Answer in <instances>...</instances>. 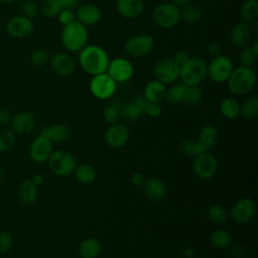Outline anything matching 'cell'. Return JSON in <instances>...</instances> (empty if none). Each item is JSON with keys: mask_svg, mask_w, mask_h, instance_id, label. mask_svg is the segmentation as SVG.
<instances>
[{"mask_svg": "<svg viewBox=\"0 0 258 258\" xmlns=\"http://www.w3.org/2000/svg\"><path fill=\"white\" fill-rule=\"evenodd\" d=\"M207 77V63L201 57H189L179 67V79L186 86H199Z\"/></svg>", "mask_w": 258, "mask_h": 258, "instance_id": "4", "label": "cell"}, {"mask_svg": "<svg viewBox=\"0 0 258 258\" xmlns=\"http://www.w3.org/2000/svg\"><path fill=\"white\" fill-rule=\"evenodd\" d=\"M78 252L81 258H97L101 252L100 242L95 238H86L79 245Z\"/></svg>", "mask_w": 258, "mask_h": 258, "instance_id": "27", "label": "cell"}, {"mask_svg": "<svg viewBox=\"0 0 258 258\" xmlns=\"http://www.w3.org/2000/svg\"><path fill=\"white\" fill-rule=\"evenodd\" d=\"M162 112L161 106L159 105V103H148L145 109V113L147 116H149L150 118H157L160 116Z\"/></svg>", "mask_w": 258, "mask_h": 258, "instance_id": "47", "label": "cell"}, {"mask_svg": "<svg viewBox=\"0 0 258 258\" xmlns=\"http://www.w3.org/2000/svg\"><path fill=\"white\" fill-rule=\"evenodd\" d=\"M204 98L203 91L199 88V86H186L184 93L183 104L190 106H198L202 103Z\"/></svg>", "mask_w": 258, "mask_h": 258, "instance_id": "36", "label": "cell"}, {"mask_svg": "<svg viewBox=\"0 0 258 258\" xmlns=\"http://www.w3.org/2000/svg\"><path fill=\"white\" fill-rule=\"evenodd\" d=\"M207 217L213 223L222 224L227 220L228 213L223 206L219 204H213L210 205L207 209Z\"/></svg>", "mask_w": 258, "mask_h": 258, "instance_id": "35", "label": "cell"}, {"mask_svg": "<svg viewBox=\"0 0 258 258\" xmlns=\"http://www.w3.org/2000/svg\"><path fill=\"white\" fill-rule=\"evenodd\" d=\"M103 116H104V120L109 123V124H114V123H117L118 119H119V111L111 106H108L104 113H103Z\"/></svg>", "mask_w": 258, "mask_h": 258, "instance_id": "45", "label": "cell"}, {"mask_svg": "<svg viewBox=\"0 0 258 258\" xmlns=\"http://www.w3.org/2000/svg\"><path fill=\"white\" fill-rule=\"evenodd\" d=\"M151 18L153 23L160 28H172L180 20V9L172 2H163L154 7Z\"/></svg>", "mask_w": 258, "mask_h": 258, "instance_id": "5", "label": "cell"}, {"mask_svg": "<svg viewBox=\"0 0 258 258\" xmlns=\"http://www.w3.org/2000/svg\"><path fill=\"white\" fill-rule=\"evenodd\" d=\"M6 31L15 38L27 37L33 31V21L23 15L12 16L6 23Z\"/></svg>", "mask_w": 258, "mask_h": 258, "instance_id": "14", "label": "cell"}, {"mask_svg": "<svg viewBox=\"0 0 258 258\" xmlns=\"http://www.w3.org/2000/svg\"><path fill=\"white\" fill-rule=\"evenodd\" d=\"M35 117L31 112L22 111L12 116L10 121V128L16 134H26L30 132L35 126Z\"/></svg>", "mask_w": 258, "mask_h": 258, "instance_id": "18", "label": "cell"}, {"mask_svg": "<svg viewBox=\"0 0 258 258\" xmlns=\"http://www.w3.org/2000/svg\"><path fill=\"white\" fill-rule=\"evenodd\" d=\"M62 9L74 10L80 6V0H58Z\"/></svg>", "mask_w": 258, "mask_h": 258, "instance_id": "52", "label": "cell"}, {"mask_svg": "<svg viewBox=\"0 0 258 258\" xmlns=\"http://www.w3.org/2000/svg\"><path fill=\"white\" fill-rule=\"evenodd\" d=\"M179 148L181 152L187 156L198 155L202 152L207 151L198 141H194L191 139H183L179 144Z\"/></svg>", "mask_w": 258, "mask_h": 258, "instance_id": "40", "label": "cell"}, {"mask_svg": "<svg viewBox=\"0 0 258 258\" xmlns=\"http://www.w3.org/2000/svg\"><path fill=\"white\" fill-rule=\"evenodd\" d=\"M153 74L155 79L164 85L172 84L179 77V66L172 58H161L154 64Z\"/></svg>", "mask_w": 258, "mask_h": 258, "instance_id": "11", "label": "cell"}, {"mask_svg": "<svg viewBox=\"0 0 258 258\" xmlns=\"http://www.w3.org/2000/svg\"><path fill=\"white\" fill-rule=\"evenodd\" d=\"M40 135H43L51 142H62L69 138L70 130L66 125L56 123L43 127L40 130Z\"/></svg>", "mask_w": 258, "mask_h": 258, "instance_id": "25", "label": "cell"}, {"mask_svg": "<svg viewBox=\"0 0 258 258\" xmlns=\"http://www.w3.org/2000/svg\"><path fill=\"white\" fill-rule=\"evenodd\" d=\"M143 192L147 199L153 202H160L166 197V186L165 184L158 178H147L144 180L143 184Z\"/></svg>", "mask_w": 258, "mask_h": 258, "instance_id": "21", "label": "cell"}, {"mask_svg": "<svg viewBox=\"0 0 258 258\" xmlns=\"http://www.w3.org/2000/svg\"><path fill=\"white\" fill-rule=\"evenodd\" d=\"M184 256H186V257H192L194 255H195V250L194 249H190V248H187V249H185L184 250Z\"/></svg>", "mask_w": 258, "mask_h": 258, "instance_id": "56", "label": "cell"}, {"mask_svg": "<svg viewBox=\"0 0 258 258\" xmlns=\"http://www.w3.org/2000/svg\"><path fill=\"white\" fill-rule=\"evenodd\" d=\"M49 59L50 57L48 52L41 48L34 50L30 55V61L36 68L44 67L49 61Z\"/></svg>", "mask_w": 258, "mask_h": 258, "instance_id": "43", "label": "cell"}, {"mask_svg": "<svg viewBox=\"0 0 258 258\" xmlns=\"http://www.w3.org/2000/svg\"><path fill=\"white\" fill-rule=\"evenodd\" d=\"M59 22L64 26L70 24L71 22L76 20V15L74 13V10H70V9H61V11L59 12V14L57 15Z\"/></svg>", "mask_w": 258, "mask_h": 258, "instance_id": "46", "label": "cell"}, {"mask_svg": "<svg viewBox=\"0 0 258 258\" xmlns=\"http://www.w3.org/2000/svg\"><path fill=\"white\" fill-rule=\"evenodd\" d=\"M241 17L245 22H253L258 17V1L245 0L240 9Z\"/></svg>", "mask_w": 258, "mask_h": 258, "instance_id": "34", "label": "cell"}, {"mask_svg": "<svg viewBox=\"0 0 258 258\" xmlns=\"http://www.w3.org/2000/svg\"><path fill=\"white\" fill-rule=\"evenodd\" d=\"M89 34L87 27L75 20L63 26L61 32V42L64 48L70 52H79L88 42Z\"/></svg>", "mask_w": 258, "mask_h": 258, "instance_id": "2", "label": "cell"}, {"mask_svg": "<svg viewBox=\"0 0 258 258\" xmlns=\"http://www.w3.org/2000/svg\"><path fill=\"white\" fill-rule=\"evenodd\" d=\"M242 48L243 49L239 54V60L241 66L247 67V68H253L258 57V42L255 41L253 45H246Z\"/></svg>", "mask_w": 258, "mask_h": 258, "instance_id": "28", "label": "cell"}, {"mask_svg": "<svg viewBox=\"0 0 258 258\" xmlns=\"http://www.w3.org/2000/svg\"><path fill=\"white\" fill-rule=\"evenodd\" d=\"M219 138V131L215 126L207 125L203 127L198 135V142L205 148V150H208L212 148L218 141Z\"/></svg>", "mask_w": 258, "mask_h": 258, "instance_id": "26", "label": "cell"}, {"mask_svg": "<svg viewBox=\"0 0 258 258\" xmlns=\"http://www.w3.org/2000/svg\"><path fill=\"white\" fill-rule=\"evenodd\" d=\"M154 46V40L150 35L138 34L130 37L125 43V51L132 57H143L149 54Z\"/></svg>", "mask_w": 258, "mask_h": 258, "instance_id": "10", "label": "cell"}, {"mask_svg": "<svg viewBox=\"0 0 258 258\" xmlns=\"http://www.w3.org/2000/svg\"><path fill=\"white\" fill-rule=\"evenodd\" d=\"M142 114L139 111V109L134 104H132L131 102L122 106L121 109L119 110V118L123 119L126 122H134Z\"/></svg>", "mask_w": 258, "mask_h": 258, "instance_id": "39", "label": "cell"}, {"mask_svg": "<svg viewBox=\"0 0 258 258\" xmlns=\"http://www.w3.org/2000/svg\"><path fill=\"white\" fill-rule=\"evenodd\" d=\"M210 242L214 248L218 250H223L228 248L232 244V236L228 231L218 229L212 233L210 237Z\"/></svg>", "mask_w": 258, "mask_h": 258, "instance_id": "30", "label": "cell"}, {"mask_svg": "<svg viewBox=\"0 0 258 258\" xmlns=\"http://www.w3.org/2000/svg\"><path fill=\"white\" fill-rule=\"evenodd\" d=\"M234 70L233 62L230 57L220 54L212 57V60L207 64V76L215 83H225L228 81L231 73Z\"/></svg>", "mask_w": 258, "mask_h": 258, "instance_id": "7", "label": "cell"}, {"mask_svg": "<svg viewBox=\"0 0 258 258\" xmlns=\"http://www.w3.org/2000/svg\"><path fill=\"white\" fill-rule=\"evenodd\" d=\"M49 62L53 73L60 77H68L72 75L76 67L74 58L66 52L54 53L50 57Z\"/></svg>", "mask_w": 258, "mask_h": 258, "instance_id": "16", "label": "cell"}, {"mask_svg": "<svg viewBox=\"0 0 258 258\" xmlns=\"http://www.w3.org/2000/svg\"><path fill=\"white\" fill-rule=\"evenodd\" d=\"M129 102L134 104L139 109L141 114L145 113V109H146L148 102L146 101V99L143 96H134L133 98H131V100Z\"/></svg>", "mask_w": 258, "mask_h": 258, "instance_id": "48", "label": "cell"}, {"mask_svg": "<svg viewBox=\"0 0 258 258\" xmlns=\"http://www.w3.org/2000/svg\"><path fill=\"white\" fill-rule=\"evenodd\" d=\"M185 88H186V85L182 83L169 87L168 89H166L164 100H166L169 104H172V105L183 104Z\"/></svg>", "mask_w": 258, "mask_h": 258, "instance_id": "33", "label": "cell"}, {"mask_svg": "<svg viewBox=\"0 0 258 258\" xmlns=\"http://www.w3.org/2000/svg\"><path fill=\"white\" fill-rule=\"evenodd\" d=\"M30 179H31V181H32L37 187L43 183V176H42L41 174H39V173L34 174Z\"/></svg>", "mask_w": 258, "mask_h": 258, "instance_id": "54", "label": "cell"}, {"mask_svg": "<svg viewBox=\"0 0 258 258\" xmlns=\"http://www.w3.org/2000/svg\"><path fill=\"white\" fill-rule=\"evenodd\" d=\"M145 180V177L142 173L140 172H135L132 174L131 176V182L135 185V186H141L143 184Z\"/></svg>", "mask_w": 258, "mask_h": 258, "instance_id": "53", "label": "cell"}, {"mask_svg": "<svg viewBox=\"0 0 258 258\" xmlns=\"http://www.w3.org/2000/svg\"><path fill=\"white\" fill-rule=\"evenodd\" d=\"M129 137H130L129 129L127 128L126 125L121 123L111 124L105 135V139L107 143L114 148H119L124 146L128 142Z\"/></svg>", "mask_w": 258, "mask_h": 258, "instance_id": "17", "label": "cell"}, {"mask_svg": "<svg viewBox=\"0 0 258 258\" xmlns=\"http://www.w3.org/2000/svg\"><path fill=\"white\" fill-rule=\"evenodd\" d=\"M39 7L35 0H23L20 4L21 15L33 19L38 13Z\"/></svg>", "mask_w": 258, "mask_h": 258, "instance_id": "42", "label": "cell"}, {"mask_svg": "<svg viewBox=\"0 0 258 258\" xmlns=\"http://www.w3.org/2000/svg\"><path fill=\"white\" fill-rule=\"evenodd\" d=\"M15 0H0V2H3V3H11V2H14Z\"/></svg>", "mask_w": 258, "mask_h": 258, "instance_id": "57", "label": "cell"}, {"mask_svg": "<svg viewBox=\"0 0 258 258\" xmlns=\"http://www.w3.org/2000/svg\"><path fill=\"white\" fill-rule=\"evenodd\" d=\"M61 6L58 0H42L40 4L41 13L48 18L56 17L61 11Z\"/></svg>", "mask_w": 258, "mask_h": 258, "instance_id": "38", "label": "cell"}, {"mask_svg": "<svg viewBox=\"0 0 258 258\" xmlns=\"http://www.w3.org/2000/svg\"><path fill=\"white\" fill-rule=\"evenodd\" d=\"M74 173H75L77 180L80 181L81 183H85V184L92 183L96 179V176H97L96 169L88 163H83V164L77 165L74 170Z\"/></svg>", "mask_w": 258, "mask_h": 258, "instance_id": "29", "label": "cell"}, {"mask_svg": "<svg viewBox=\"0 0 258 258\" xmlns=\"http://www.w3.org/2000/svg\"><path fill=\"white\" fill-rule=\"evenodd\" d=\"M191 0H171V2L173 4H175L176 6H184L187 5Z\"/></svg>", "mask_w": 258, "mask_h": 258, "instance_id": "55", "label": "cell"}, {"mask_svg": "<svg viewBox=\"0 0 258 258\" xmlns=\"http://www.w3.org/2000/svg\"><path fill=\"white\" fill-rule=\"evenodd\" d=\"M166 87L163 83L155 80L149 81L143 91V97L148 103H160L164 100Z\"/></svg>", "mask_w": 258, "mask_h": 258, "instance_id": "23", "label": "cell"}, {"mask_svg": "<svg viewBox=\"0 0 258 258\" xmlns=\"http://www.w3.org/2000/svg\"><path fill=\"white\" fill-rule=\"evenodd\" d=\"M221 51H222L221 45L219 43H216V42L210 43L207 47V54L210 55L211 57H215V56L220 55Z\"/></svg>", "mask_w": 258, "mask_h": 258, "instance_id": "50", "label": "cell"}, {"mask_svg": "<svg viewBox=\"0 0 258 258\" xmlns=\"http://www.w3.org/2000/svg\"><path fill=\"white\" fill-rule=\"evenodd\" d=\"M256 211V203L251 198L244 197L234 204L231 210V217L238 224H246L254 218Z\"/></svg>", "mask_w": 258, "mask_h": 258, "instance_id": "12", "label": "cell"}, {"mask_svg": "<svg viewBox=\"0 0 258 258\" xmlns=\"http://www.w3.org/2000/svg\"><path fill=\"white\" fill-rule=\"evenodd\" d=\"M116 7L121 16L132 19L142 13L144 3L142 0H117Z\"/></svg>", "mask_w": 258, "mask_h": 258, "instance_id": "22", "label": "cell"}, {"mask_svg": "<svg viewBox=\"0 0 258 258\" xmlns=\"http://www.w3.org/2000/svg\"><path fill=\"white\" fill-rule=\"evenodd\" d=\"M189 58V55L188 53L185 51V50H178L174 53L172 59L173 61L177 64V66H182L184 62H186Z\"/></svg>", "mask_w": 258, "mask_h": 258, "instance_id": "49", "label": "cell"}, {"mask_svg": "<svg viewBox=\"0 0 258 258\" xmlns=\"http://www.w3.org/2000/svg\"><path fill=\"white\" fill-rule=\"evenodd\" d=\"M53 151L52 142L43 135L36 136L29 146L30 158L38 163L47 161Z\"/></svg>", "mask_w": 258, "mask_h": 258, "instance_id": "15", "label": "cell"}, {"mask_svg": "<svg viewBox=\"0 0 258 258\" xmlns=\"http://www.w3.org/2000/svg\"><path fill=\"white\" fill-rule=\"evenodd\" d=\"M101 17H102L101 9L95 4L87 3L77 8V13H76L77 21H79L86 27L97 24L100 21Z\"/></svg>", "mask_w": 258, "mask_h": 258, "instance_id": "19", "label": "cell"}, {"mask_svg": "<svg viewBox=\"0 0 258 258\" xmlns=\"http://www.w3.org/2000/svg\"><path fill=\"white\" fill-rule=\"evenodd\" d=\"M37 195V186L31 181V179H24L21 181L17 189V198L20 204L23 206L32 205L36 201Z\"/></svg>", "mask_w": 258, "mask_h": 258, "instance_id": "24", "label": "cell"}, {"mask_svg": "<svg viewBox=\"0 0 258 258\" xmlns=\"http://www.w3.org/2000/svg\"><path fill=\"white\" fill-rule=\"evenodd\" d=\"M228 88L234 95L249 93L256 84V73L252 68L240 66L233 70L228 81Z\"/></svg>", "mask_w": 258, "mask_h": 258, "instance_id": "3", "label": "cell"}, {"mask_svg": "<svg viewBox=\"0 0 258 258\" xmlns=\"http://www.w3.org/2000/svg\"><path fill=\"white\" fill-rule=\"evenodd\" d=\"M117 90V83L109 76V74L102 73L93 76L90 82V91L94 97L100 100H106L113 97Z\"/></svg>", "mask_w": 258, "mask_h": 258, "instance_id": "8", "label": "cell"}, {"mask_svg": "<svg viewBox=\"0 0 258 258\" xmlns=\"http://www.w3.org/2000/svg\"><path fill=\"white\" fill-rule=\"evenodd\" d=\"M15 144V134L12 130L0 128V152L10 150Z\"/></svg>", "mask_w": 258, "mask_h": 258, "instance_id": "41", "label": "cell"}, {"mask_svg": "<svg viewBox=\"0 0 258 258\" xmlns=\"http://www.w3.org/2000/svg\"><path fill=\"white\" fill-rule=\"evenodd\" d=\"M240 115L247 120H252L258 115V99L255 96L248 97L240 105Z\"/></svg>", "mask_w": 258, "mask_h": 258, "instance_id": "32", "label": "cell"}, {"mask_svg": "<svg viewBox=\"0 0 258 258\" xmlns=\"http://www.w3.org/2000/svg\"><path fill=\"white\" fill-rule=\"evenodd\" d=\"M47 161L49 169L57 176L71 175L77 166L75 157L64 150L52 151Z\"/></svg>", "mask_w": 258, "mask_h": 258, "instance_id": "6", "label": "cell"}, {"mask_svg": "<svg viewBox=\"0 0 258 258\" xmlns=\"http://www.w3.org/2000/svg\"><path fill=\"white\" fill-rule=\"evenodd\" d=\"M220 111L226 119H237L240 116V104L233 98H226L220 105Z\"/></svg>", "mask_w": 258, "mask_h": 258, "instance_id": "31", "label": "cell"}, {"mask_svg": "<svg viewBox=\"0 0 258 258\" xmlns=\"http://www.w3.org/2000/svg\"><path fill=\"white\" fill-rule=\"evenodd\" d=\"M252 27L248 22L241 21L236 23L230 33L231 43L237 47L248 45L252 38Z\"/></svg>", "mask_w": 258, "mask_h": 258, "instance_id": "20", "label": "cell"}, {"mask_svg": "<svg viewBox=\"0 0 258 258\" xmlns=\"http://www.w3.org/2000/svg\"><path fill=\"white\" fill-rule=\"evenodd\" d=\"M109 56L104 48L98 45H86L79 51V63L89 75L95 76L106 73L109 64Z\"/></svg>", "mask_w": 258, "mask_h": 258, "instance_id": "1", "label": "cell"}, {"mask_svg": "<svg viewBox=\"0 0 258 258\" xmlns=\"http://www.w3.org/2000/svg\"><path fill=\"white\" fill-rule=\"evenodd\" d=\"M201 10L195 5H184L180 9V19L188 24H195L201 19Z\"/></svg>", "mask_w": 258, "mask_h": 258, "instance_id": "37", "label": "cell"}, {"mask_svg": "<svg viewBox=\"0 0 258 258\" xmlns=\"http://www.w3.org/2000/svg\"><path fill=\"white\" fill-rule=\"evenodd\" d=\"M107 73L116 83H124L131 79L134 68L129 59L117 57L109 61Z\"/></svg>", "mask_w": 258, "mask_h": 258, "instance_id": "13", "label": "cell"}, {"mask_svg": "<svg viewBox=\"0 0 258 258\" xmlns=\"http://www.w3.org/2000/svg\"><path fill=\"white\" fill-rule=\"evenodd\" d=\"M218 169V160L214 154L205 151L198 155L192 162L194 173L202 179H208L214 176Z\"/></svg>", "mask_w": 258, "mask_h": 258, "instance_id": "9", "label": "cell"}, {"mask_svg": "<svg viewBox=\"0 0 258 258\" xmlns=\"http://www.w3.org/2000/svg\"><path fill=\"white\" fill-rule=\"evenodd\" d=\"M3 177H4V173H3V171L0 169V182L2 181V179H3Z\"/></svg>", "mask_w": 258, "mask_h": 258, "instance_id": "58", "label": "cell"}, {"mask_svg": "<svg viewBox=\"0 0 258 258\" xmlns=\"http://www.w3.org/2000/svg\"><path fill=\"white\" fill-rule=\"evenodd\" d=\"M12 246V236L7 231L0 232V254H6Z\"/></svg>", "mask_w": 258, "mask_h": 258, "instance_id": "44", "label": "cell"}, {"mask_svg": "<svg viewBox=\"0 0 258 258\" xmlns=\"http://www.w3.org/2000/svg\"><path fill=\"white\" fill-rule=\"evenodd\" d=\"M12 115L6 108H0V126H4L10 123Z\"/></svg>", "mask_w": 258, "mask_h": 258, "instance_id": "51", "label": "cell"}]
</instances>
